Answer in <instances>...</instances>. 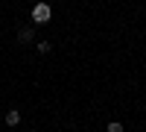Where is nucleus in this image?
Returning <instances> with one entry per match:
<instances>
[{
    "mask_svg": "<svg viewBox=\"0 0 146 132\" xmlns=\"http://www.w3.org/2000/svg\"><path fill=\"white\" fill-rule=\"evenodd\" d=\"M32 35H35V32H32V27H21L18 41H21V44H27V41H32Z\"/></svg>",
    "mask_w": 146,
    "mask_h": 132,
    "instance_id": "nucleus-2",
    "label": "nucleus"
},
{
    "mask_svg": "<svg viewBox=\"0 0 146 132\" xmlns=\"http://www.w3.org/2000/svg\"><path fill=\"white\" fill-rule=\"evenodd\" d=\"M6 123H9V126H18V123H21V112H15V109H12V112L6 115Z\"/></svg>",
    "mask_w": 146,
    "mask_h": 132,
    "instance_id": "nucleus-3",
    "label": "nucleus"
},
{
    "mask_svg": "<svg viewBox=\"0 0 146 132\" xmlns=\"http://www.w3.org/2000/svg\"><path fill=\"white\" fill-rule=\"evenodd\" d=\"M50 18H53L50 3H35V6H32V21H35V23H47Z\"/></svg>",
    "mask_w": 146,
    "mask_h": 132,
    "instance_id": "nucleus-1",
    "label": "nucleus"
},
{
    "mask_svg": "<svg viewBox=\"0 0 146 132\" xmlns=\"http://www.w3.org/2000/svg\"><path fill=\"white\" fill-rule=\"evenodd\" d=\"M38 50L41 53H50V41H38Z\"/></svg>",
    "mask_w": 146,
    "mask_h": 132,
    "instance_id": "nucleus-5",
    "label": "nucleus"
},
{
    "mask_svg": "<svg viewBox=\"0 0 146 132\" xmlns=\"http://www.w3.org/2000/svg\"><path fill=\"white\" fill-rule=\"evenodd\" d=\"M108 132H123V123H120V121H111V123H108Z\"/></svg>",
    "mask_w": 146,
    "mask_h": 132,
    "instance_id": "nucleus-4",
    "label": "nucleus"
}]
</instances>
